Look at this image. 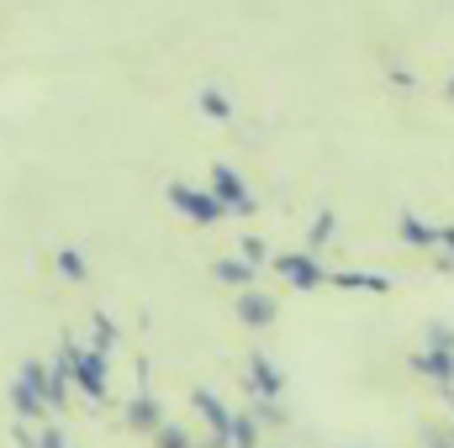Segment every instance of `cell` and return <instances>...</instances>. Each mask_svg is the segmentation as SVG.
<instances>
[{"label": "cell", "instance_id": "6da1fadb", "mask_svg": "<svg viewBox=\"0 0 454 448\" xmlns=\"http://www.w3.org/2000/svg\"><path fill=\"white\" fill-rule=\"evenodd\" d=\"M418 369H423V375H434V380H454V359H450V353H423V359H418Z\"/></svg>", "mask_w": 454, "mask_h": 448}, {"label": "cell", "instance_id": "7a4b0ae2", "mask_svg": "<svg viewBox=\"0 0 454 448\" xmlns=\"http://www.w3.org/2000/svg\"><path fill=\"white\" fill-rule=\"evenodd\" d=\"M428 448H454L450 438H428Z\"/></svg>", "mask_w": 454, "mask_h": 448}, {"label": "cell", "instance_id": "3957f363", "mask_svg": "<svg viewBox=\"0 0 454 448\" xmlns=\"http://www.w3.org/2000/svg\"><path fill=\"white\" fill-rule=\"evenodd\" d=\"M450 444H454V428H450Z\"/></svg>", "mask_w": 454, "mask_h": 448}]
</instances>
